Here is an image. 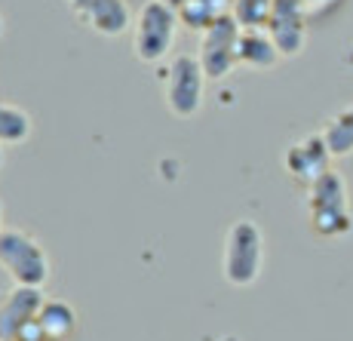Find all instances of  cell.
<instances>
[{"label":"cell","instance_id":"cell-3","mask_svg":"<svg viewBox=\"0 0 353 341\" xmlns=\"http://www.w3.org/2000/svg\"><path fill=\"white\" fill-rule=\"evenodd\" d=\"M179 10L163 0H145L135 16L132 25V50L135 59L145 65H157L166 59V52L172 50L175 34H179Z\"/></svg>","mask_w":353,"mask_h":341},{"label":"cell","instance_id":"cell-2","mask_svg":"<svg viewBox=\"0 0 353 341\" xmlns=\"http://www.w3.org/2000/svg\"><path fill=\"white\" fill-rule=\"evenodd\" d=\"M264 271V234L252 218H236L225 234L221 274L230 286L246 289Z\"/></svg>","mask_w":353,"mask_h":341},{"label":"cell","instance_id":"cell-10","mask_svg":"<svg viewBox=\"0 0 353 341\" xmlns=\"http://www.w3.org/2000/svg\"><path fill=\"white\" fill-rule=\"evenodd\" d=\"M268 34L276 43L280 56H298L304 46V25L298 16V3L295 0H276L274 12L268 19Z\"/></svg>","mask_w":353,"mask_h":341},{"label":"cell","instance_id":"cell-21","mask_svg":"<svg viewBox=\"0 0 353 341\" xmlns=\"http://www.w3.org/2000/svg\"><path fill=\"white\" fill-rule=\"evenodd\" d=\"M0 166H3V148H0Z\"/></svg>","mask_w":353,"mask_h":341},{"label":"cell","instance_id":"cell-5","mask_svg":"<svg viewBox=\"0 0 353 341\" xmlns=\"http://www.w3.org/2000/svg\"><path fill=\"white\" fill-rule=\"evenodd\" d=\"M206 71H203L200 59L179 52L169 59L166 80H163V101H166L169 114L175 120H191L200 114L203 95H206Z\"/></svg>","mask_w":353,"mask_h":341},{"label":"cell","instance_id":"cell-12","mask_svg":"<svg viewBox=\"0 0 353 341\" xmlns=\"http://www.w3.org/2000/svg\"><path fill=\"white\" fill-rule=\"evenodd\" d=\"M37 329L43 332L46 338H56V341H65L77 329V311L71 308L68 302H59V298H46L37 311Z\"/></svg>","mask_w":353,"mask_h":341},{"label":"cell","instance_id":"cell-19","mask_svg":"<svg viewBox=\"0 0 353 341\" xmlns=\"http://www.w3.org/2000/svg\"><path fill=\"white\" fill-rule=\"evenodd\" d=\"M221 341H240V338H236V335H225V338H221Z\"/></svg>","mask_w":353,"mask_h":341},{"label":"cell","instance_id":"cell-20","mask_svg":"<svg viewBox=\"0 0 353 341\" xmlns=\"http://www.w3.org/2000/svg\"><path fill=\"white\" fill-rule=\"evenodd\" d=\"M0 231H3V206H0Z\"/></svg>","mask_w":353,"mask_h":341},{"label":"cell","instance_id":"cell-4","mask_svg":"<svg viewBox=\"0 0 353 341\" xmlns=\"http://www.w3.org/2000/svg\"><path fill=\"white\" fill-rule=\"evenodd\" d=\"M0 268L16 286H34L43 289L50 280V255L43 243L22 228H3L0 231Z\"/></svg>","mask_w":353,"mask_h":341},{"label":"cell","instance_id":"cell-13","mask_svg":"<svg viewBox=\"0 0 353 341\" xmlns=\"http://www.w3.org/2000/svg\"><path fill=\"white\" fill-rule=\"evenodd\" d=\"M234 12V0H185L179 6V19L185 28L191 31H206L212 22L225 19Z\"/></svg>","mask_w":353,"mask_h":341},{"label":"cell","instance_id":"cell-7","mask_svg":"<svg viewBox=\"0 0 353 341\" xmlns=\"http://www.w3.org/2000/svg\"><path fill=\"white\" fill-rule=\"evenodd\" d=\"M329 163H332V151L325 145L323 133H314V135H304V139L292 142L283 154V166L298 185L310 188L316 179H323L329 173Z\"/></svg>","mask_w":353,"mask_h":341},{"label":"cell","instance_id":"cell-14","mask_svg":"<svg viewBox=\"0 0 353 341\" xmlns=\"http://www.w3.org/2000/svg\"><path fill=\"white\" fill-rule=\"evenodd\" d=\"M34 120L25 108L0 101V148H12V145H25L31 139Z\"/></svg>","mask_w":353,"mask_h":341},{"label":"cell","instance_id":"cell-11","mask_svg":"<svg viewBox=\"0 0 353 341\" xmlns=\"http://www.w3.org/2000/svg\"><path fill=\"white\" fill-rule=\"evenodd\" d=\"M280 62V50L270 40V34H264L261 28H243L240 34V65L264 71Z\"/></svg>","mask_w":353,"mask_h":341},{"label":"cell","instance_id":"cell-1","mask_svg":"<svg viewBox=\"0 0 353 341\" xmlns=\"http://www.w3.org/2000/svg\"><path fill=\"white\" fill-rule=\"evenodd\" d=\"M307 215H310V231L323 240H335V237L350 234L353 215H350V197H347V182L329 169L323 179H316L307 188Z\"/></svg>","mask_w":353,"mask_h":341},{"label":"cell","instance_id":"cell-15","mask_svg":"<svg viewBox=\"0 0 353 341\" xmlns=\"http://www.w3.org/2000/svg\"><path fill=\"white\" fill-rule=\"evenodd\" d=\"M323 139L329 145L332 157H350L353 154V105L338 111L323 129Z\"/></svg>","mask_w":353,"mask_h":341},{"label":"cell","instance_id":"cell-17","mask_svg":"<svg viewBox=\"0 0 353 341\" xmlns=\"http://www.w3.org/2000/svg\"><path fill=\"white\" fill-rule=\"evenodd\" d=\"M163 3H169V6H175V10H179V6L185 3V0H163Z\"/></svg>","mask_w":353,"mask_h":341},{"label":"cell","instance_id":"cell-6","mask_svg":"<svg viewBox=\"0 0 353 341\" xmlns=\"http://www.w3.org/2000/svg\"><path fill=\"white\" fill-rule=\"evenodd\" d=\"M240 34L243 25L234 19V12L219 22H212L200 37V59L203 71H206L209 80H221L240 65Z\"/></svg>","mask_w":353,"mask_h":341},{"label":"cell","instance_id":"cell-18","mask_svg":"<svg viewBox=\"0 0 353 341\" xmlns=\"http://www.w3.org/2000/svg\"><path fill=\"white\" fill-rule=\"evenodd\" d=\"M3 31H6V22H3V16H0V37H3Z\"/></svg>","mask_w":353,"mask_h":341},{"label":"cell","instance_id":"cell-9","mask_svg":"<svg viewBox=\"0 0 353 341\" xmlns=\"http://www.w3.org/2000/svg\"><path fill=\"white\" fill-rule=\"evenodd\" d=\"M46 298L34 286H16L0 302V341H19L22 332L37 320V311Z\"/></svg>","mask_w":353,"mask_h":341},{"label":"cell","instance_id":"cell-8","mask_svg":"<svg viewBox=\"0 0 353 341\" xmlns=\"http://www.w3.org/2000/svg\"><path fill=\"white\" fill-rule=\"evenodd\" d=\"M65 6L83 28L96 31L101 37H120L132 25L126 0H65Z\"/></svg>","mask_w":353,"mask_h":341},{"label":"cell","instance_id":"cell-16","mask_svg":"<svg viewBox=\"0 0 353 341\" xmlns=\"http://www.w3.org/2000/svg\"><path fill=\"white\" fill-rule=\"evenodd\" d=\"M276 0H234V19L243 28H264Z\"/></svg>","mask_w":353,"mask_h":341}]
</instances>
